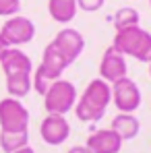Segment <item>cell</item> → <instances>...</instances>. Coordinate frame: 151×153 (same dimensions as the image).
Here are the masks:
<instances>
[{"instance_id":"cell-3","label":"cell","mask_w":151,"mask_h":153,"mask_svg":"<svg viewBox=\"0 0 151 153\" xmlns=\"http://www.w3.org/2000/svg\"><path fill=\"white\" fill-rule=\"evenodd\" d=\"M44 97V108L48 114H58V116H64L68 114L71 110H75V103H77V87L66 81V79H58L54 81L48 91L42 95Z\"/></svg>"},{"instance_id":"cell-9","label":"cell","mask_w":151,"mask_h":153,"mask_svg":"<svg viewBox=\"0 0 151 153\" xmlns=\"http://www.w3.org/2000/svg\"><path fill=\"white\" fill-rule=\"evenodd\" d=\"M39 134H42L44 143L56 147V145H62L71 137V124H68V120L64 116L48 114L39 124Z\"/></svg>"},{"instance_id":"cell-13","label":"cell","mask_w":151,"mask_h":153,"mask_svg":"<svg viewBox=\"0 0 151 153\" xmlns=\"http://www.w3.org/2000/svg\"><path fill=\"white\" fill-rule=\"evenodd\" d=\"M77 0H48V13L56 23H71L77 17Z\"/></svg>"},{"instance_id":"cell-6","label":"cell","mask_w":151,"mask_h":153,"mask_svg":"<svg viewBox=\"0 0 151 153\" xmlns=\"http://www.w3.org/2000/svg\"><path fill=\"white\" fill-rule=\"evenodd\" d=\"M0 33L4 37V42L13 48H19V46H25L29 44L33 37H35V25L31 19L21 17V15H15V17H8L6 23L0 27Z\"/></svg>"},{"instance_id":"cell-19","label":"cell","mask_w":151,"mask_h":153,"mask_svg":"<svg viewBox=\"0 0 151 153\" xmlns=\"http://www.w3.org/2000/svg\"><path fill=\"white\" fill-rule=\"evenodd\" d=\"M103 2L106 0H77V6L85 13H95L103 6Z\"/></svg>"},{"instance_id":"cell-11","label":"cell","mask_w":151,"mask_h":153,"mask_svg":"<svg viewBox=\"0 0 151 153\" xmlns=\"http://www.w3.org/2000/svg\"><path fill=\"white\" fill-rule=\"evenodd\" d=\"M0 66L4 71V76L21 75V73L33 75V62H31V58L27 56L25 52H21L19 48H13V46L6 48L0 54Z\"/></svg>"},{"instance_id":"cell-4","label":"cell","mask_w":151,"mask_h":153,"mask_svg":"<svg viewBox=\"0 0 151 153\" xmlns=\"http://www.w3.org/2000/svg\"><path fill=\"white\" fill-rule=\"evenodd\" d=\"M0 130H29V110L17 97L0 100Z\"/></svg>"},{"instance_id":"cell-18","label":"cell","mask_w":151,"mask_h":153,"mask_svg":"<svg viewBox=\"0 0 151 153\" xmlns=\"http://www.w3.org/2000/svg\"><path fill=\"white\" fill-rule=\"evenodd\" d=\"M21 10V0H0V17H15Z\"/></svg>"},{"instance_id":"cell-23","label":"cell","mask_w":151,"mask_h":153,"mask_svg":"<svg viewBox=\"0 0 151 153\" xmlns=\"http://www.w3.org/2000/svg\"><path fill=\"white\" fill-rule=\"evenodd\" d=\"M149 76H151V62H149Z\"/></svg>"},{"instance_id":"cell-24","label":"cell","mask_w":151,"mask_h":153,"mask_svg":"<svg viewBox=\"0 0 151 153\" xmlns=\"http://www.w3.org/2000/svg\"><path fill=\"white\" fill-rule=\"evenodd\" d=\"M149 6H151V0H149Z\"/></svg>"},{"instance_id":"cell-10","label":"cell","mask_w":151,"mask_h":153,"mask_svg":"<svg viewBox=\"0 0 151 153\" xmlns=\"http://www.w3.org/2000/svg\"><path fill=\"white\" fill-rule=\"evenodd\" d=\"M122 139L112 130V128H100L87 137L85 147L91 153H120L122 149Z\"/></svg>"},{"instance_id":"cell-8","label":"cell","mask_w":151,"mask_h":153,"mask_svg":"<svg viewBox=\"0 0 151 153\" xmlns=\"http://www.w3.org/2000/svg\"><path fill=\"white\" fill-rule=\"evenodd\" d=\"M128 73V64H126V56L120 54L114 46H110L103 52L100 62V79H103L106 83H116L120 79H124Z\"/></svg>"},{"instance_id":"cell-21","label":"cell","mask_w":151,"mask_h":153,"mask_svg":"<svg viewBox=\"0 0 151 153\" xmlns=\"http://www.w3.org/2000/svg\"><path fill=\"white\" fill-rule=\"evenodd\" d=\"M13 153H35V151H33V147L25 145V147H21V149H17V151H13Z\"/></svg>"},{"instance_id":"cell-14","label":"cell","mask_w":151,"mask_h":153,"mask_svg":"<svg viewBox=\"0 0 151 153\" xmlns=\"http://www.w3.org/2000/svg\"><path fill=\"white\" fill-rule=\"evenodd\" d=\"M31 89H33L31 75L21 73V75H8V76H6V91H8V95H10V97L23 100Z\"/></svg>"},{"instance_id":"cell-15","label":"cell","mask_w":151,"mask_h":153,"mask_svg":"<svg viewBox=\"0 0 151 153\" xmlns=\"http://www.w3.org/2000/svg\"><path fill=\"white\" fill-rule=\"evenodd\" d=\"M58 79H62V75H58L56 71H52L46 64L39 62L37 71H33V75H31V83H33V89H35L39 95H44V93L48 91V87H50L54 81H58Z\"/></svg>"},{"instance_id":"cell-12","label":"cell","mask_w":151,"mask_h":153,"mask_svg":"<svg viewBox=\"0 0 151 153\" xmlns=\"http://www.w3.org/2000/svg\"><path fill=\"white\" fill-rule=\"evenodd\" d=\"M110 128H112L122 141H130V139H135V137L141 132V122H139V118H137L135 114H122V112H118V114L112 118Z\"/></svg>"},{"instance_id":"cell-22","label":"cell","mask_w":151,"mask_h":153,"mask_svg":"<svg viewBox=\"0 0 151 153\" xmlns=\"http://www.w3.org/2000/svg\"><path fill=\"white\" fill-rule=\"evenodd\" d=\"M6 48H10V46H8V44L4 42V37H2V33H0V54H2V52L6 50Z\"/></svg>"},{"instance_id":"cell-7","label":"cell","mask_w":151,"mask_h":153,"mask_svg":"<svg viewBox=\"0 0 151 153\" xmlns=\"http://www.w3.org/2000/svg\"><path fill=\"white\" fill-rule=\"evenodd\" d=\"M50 44L58 50V54L68 62V66L81 56V52L85 50V39H83L81 31H77V29H73V27L60 29Z\"/></svg>"},{"instance_id":"cell-16","label":"cell","mask_w":151,"mask_h":153,"mask_svg":"<svg viewBox=\"0 0 151 153\" xmlns=\"http://www.w3.org/2000/svg\"><path fill=\"white\" fill-rule=\"evenodd\" d=\"M25 145H29V130H19V132L0 130V147L4 153H13Z\"/></svg>"},{"instance_id":"cell-17","label":"cell","mask_w":151,"mask_h":153,"mask_svg":"<svg viewBox=\"0 0 151 153\" xmlns=\"http://www.w3.org/2000/svg\"><path fill=\"white\" fill-rule=\"evenodd\" d=\"M139 19H141V17H139V13H137L135 8H130V6H124V8L116 10V13H114V17H112L116 31H120V29H126V27L139 25Z\"/></svg>"},{"instance_id":"cell-2","label":"cell","mask_w":151,"mask_h":153,"mask_svg":"<svg viewBox=\"0 0 151 153\" xmlns=\"http://www.w3.org/2000/svg\"><path fill=\"white\" fill-rule=\"evenodd\" d=\"M112 46L120 54L137 58L139 62H147V64L151 62V33L141 25L116 31Z\"/></svg>"},{"instance_id":"cell-5","label":"cell","mask_w":151,"mask_h":153,"mask_svg":"<svg viewBox=\"0 0 151 153\" xmlns=\"http://www.w3.org/2000/svg\"><path fill=\"white\" fill-rule=\"evenodd\" d=\"M143 102L141 97V89L132 79H120L116 83H112V103L118 108V112L122 114H132L139 110V105Z\"/></svg>"},{"instance_id":"cell-20","label":"cell","mask_w":151,"mask_h":153,"mask_svg":"<svg viewBox=\"0 0 151 153\" xmlns=\"http://www.w3.org/2000/svg\"><path fill=\"white\" fill-rule=\"evenodd\" d=\"M66 153H91V151H89L85 145H77V147H71Z\"/></svg>"},{"instance_id":"cell-1","label":"cell","mask_w":151,"mask_h":153,"mask_svg":"<svg viewBox=\"0 0 151 153\" xmlns=\"http://www.w3.org/2000/svg\"><path fill=\"white\" fill-rule=\"evenodd\" d=\"M112 103V85L103 79H93L77 97L75 114L81 122H100Z\"/></svg>"}]
</instances>
